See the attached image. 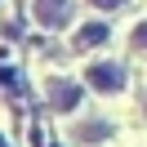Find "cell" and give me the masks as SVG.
I'll use <instances>...</instances> for the list:
<instances>
[{
  "label": "cell",
  "mask_w": 147,
  "mask_h": 147,
  "mask_svg": "<svg viewBox=\"0 0 147 147\" xmlns=\"http://www.w3.org/2000/svg\"><path fill=\"white\" fill-rule=\"evenodd\" d=\"M85 80H89V89H98V94H120L125 89V67L120 63H89Z\"/></svg>",
  "instance_id": "1"
},
{
  "label": "cell",
  "mask_w": 147,
  "mask_h": 147,
  "mask_svg": "<svg viewBox=\"0 0 147 147\" xmlns=\"http://www.w3.org/2000/svg\"><path fill=\"white\" fill-rule=\"evenodd\" d=\"M31 9H36L40 27H63V22L71 18V0H36Z\"/></svg>",
  "instance_id": "2"
},
{
  "label": "cell",
  "mask_w": 147,
  "mask_h": 147,
  "mask_svg": "<svg viewBox=\"0 0 147 147\" xmlns=\"http://www.w3.org/2000/svg\"><path fill=\"white\" fill-rule=\"evenodd\" d=\"M80 85H71V80H54L49 85V102H54V111H71V107H80Z\"/></svg>",
  "instance_id": "3"
},
{
  "label": "cell",
  "mask_w": 147,
  "mask_h": 147,
  "mask_svg": "<svg viewBox=\"0 0 147 147\" xmlns=\"http://www.w3.org/2000/svg\"><path fill=\"white\" fill-rule=\"evenodd\" d=\"M107 40V22H89V27H80V36H76V45L89 49V45H102Z\"/></svg>",
  "instance_id": "4"
},
{
  "label": "cell",
  "mask_w": 147,
  "mask_h": 147,
  "mask_svg": "<svg viewBox=\"0 0 147 147\" xmlns=\"http://www.w3.org/2000/svg\"><path fill=\"white\" fill-rule=\"evenodd\" d=\"M76 138H80V143H89V138H107V125H80Z\"/></svg>",
  "instance_id": "5"
},
{
  "label": "cell",
  "mask_w": 147,
  "mask_h": 147,
  "mask_svg": "<svg viewBox=\"0 0 147 147\" xmlns=\"http://www.w3.org/2000/svg\"><path fill=\"white\" fill-rule=\"evenodd\" d=\"M129 49H147V22L134 31V36H129Z\"/></svg>",
  "instance_id": "6"
},
{
  "label": "cell",
  "mask_w": 147,
  "mask_h": 147,
  "mask_svg": "<svg viewBox=\"0 0 147 147\" xmlns=\"http://www.w3.org/2000/svg\"><path fill=\"white\" fill-rule=\"evenodd\" d=\"M94 9H120V5H125V0H89Z\"/></svg>",
  "instance_id": "7"
}]
</instances>
